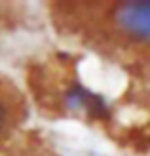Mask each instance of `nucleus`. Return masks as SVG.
<instances>
[{"label": "nucleus", "mask_w": 150, "mask_h": 156, "mask_svg": "<svg viewBox=\"0 0 150 156\" xmlns=\"http://www.w3.org/2000/svg\"><path fill=\"white\" fill-rule=\"evenodd\" d=\"M93 156H101V154H93Z\"/></svg>", "instance_id": "nucleus-4"}, {"label": "nucleus", "mask_w": 150, "mask_h": 156, "mask_svg": "<svg viewBox=\"0 0 150 156\" xmlns=\"http://www.w3.org/2000/svg\"><path fill=\"white\" fill-rule=\"evenodd\" d=\"M63 105L70 112H84L91 118H106L108 116V105L105 95L85 88L84 84L74 82L63 93Z\"/></svg>", "instance_id": "nucleus-2"}, {"label": "nucleus", "mask_w": 150, "mask_h": 156, "mask_svg": "<svg viewBox=\"0 0 150 156\" xmlns=\"http://www.w3.org/2000/svg\"><path fill=\"white\" fill-rule=\"evenodd\" d=\"M114 25L135 42H150V0L122 2L114 10Z\"/></svg>", "instance_id": "nucleus-1"}, {"label": "nucleus", "mask_w": 150, "mask_h": 156, "mask_svg": "<svg viewBox=\"0 0 150 156\" xmlns=\"http://www.w3.org/2000/svg\"><path fill=\"white\" fill-rule=\"evenodd\" d=\"M10 122H12V108H10V105L6 103L4 97H0V137L6 133Z\"/></svg>", "instance_id": "nucleus-3"}]
</instances>
